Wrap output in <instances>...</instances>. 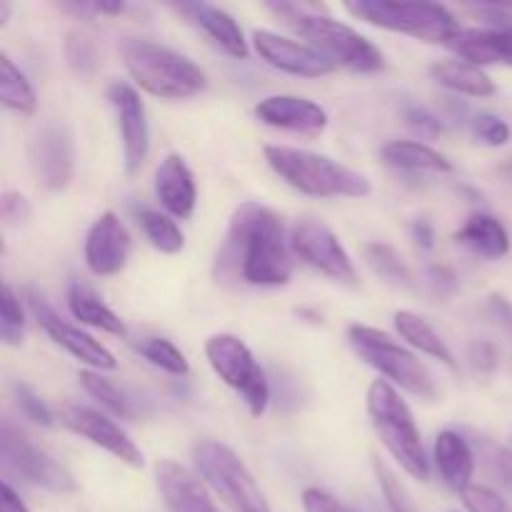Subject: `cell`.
Returning <instances> with one entry per match:
<instances>
[{
  "label": "cell",
  "mask_w": 512,
  "mask_h": 512,
  "mask_svg": "<svg viewBox=\"0 0 512 512\" xmlns=\"http://www.w3.org/2000/svg\"><path fill=\"white\" fill-rule=\"evenodd\" d=\"M303 508L305 512H355L348 505H343L340 500H335L333 495H328L320 488H308L303 493Z\"/></svg>",
  "instance_id": "44"
},
{
  "label": "cell",
  "mask_w": 512,
  "mask_h": 512,
  "mask_svg": "<svg viewBox=\"0 0 512 512\" xmlns=\"http://www.w3.org/2000/svg\"><path fill=\"white\" fill-rule=\"evenodd\" d=\"M193 460L205 483L235 512H273L243 460L218 440H203L193 448Z\"/></svg>",
  "instance_id": "8"
},
{
  "label": "cell",
  "mask_w": 512,
  "mask_h": 512,
  "mask_svg": "<svg viewBox=\"0 0 512 512\" xmlns=\"http://www.w3.org/2000/svg\"><path fill=\"white\" fill-rule=\"evenodd\" d=\"M128 5L125 3H70L65 10H75V13H93V15H123Z\"/></svg>",
  "instance_id": "46"
},
{
  "label": "cell",
  "mask_w": 512,
  "mask_h": 512,
  "mask_svg": "<svg viewBox=\"0 0 512 512\" xmlns=\"http://www.w3.org/2000/svg\"><path fill=\"white\" fill-rule=\"evenodd\" d=\"M345 10L358 20L408 35L423 43H445L458 35L460 25L445 5L435 3H393V0H355L345 3Z\"/></svg>",
  "instance_id": "7"
},
{
  "label": "cell",
  "mask_w": 512,
  "mask_h": 512,
  "mask_svg": "<svg viewBox=\"0 0 512 512\" xmlns=\"http://www.w3.org/2000/svg\"><path fill=\"white\" fill-rule=\"evenodd\" d=\"M30 203L25 200V195L15 193V190H5L3 195H0V215H3V223L8 225V228H18V225H23L25 220L30 218Z\"/></svg>",
  "instance_id": "42"
},
{
  "label": "cell",
  "mask_w": 512,
  "mask_h": 512,
  "mask_svg": "<svg viewBox=\"0 0 512 512\" xmlns=\"http://www.w3.org/2000/svg\"><path fill=\"white\" fill-rule=\"evenodd\" d=\"M133 215L135 223L140 225V230H143L145 238L155 250L165 255H178L185 248V235L173 218H168L160 210L145 208V205L133 208Z\"/></svg>",
  "instance_id": "29"
},
{
  "label": "cell",
  "mask_w": 512,
  "mask_h": 512,
  "mask_svg": "<svg viewBox=\"0 0 512 512\" xmlns=\"http://www.w3.org/2000/svg\"><path fill=\"white\" fill-rule=\"evenodd\" d=\"M0 100L5 108L20 115H33L38 108V98L28 75L10 60L8 53L0 55Z\"/></svg>",
  "instance_id": "30"
},
{
  "label": "cell",
  "mask_w": 512,
  "mask_h": 512,
  "mask_svg": "<svg viewBox=\"0 0 512 512\" xmlns=\"http://www.w3.org/2000/svg\"><path fill=\"white\" fill-rule=\"evenodd\" d=\"M290 250L295 258L328 275L345 288H358L360 278L353 258L348 255L338 235L318 218H300L290 230Z\"/></svg>",
  "instance_id": "11"
},
{
  "label": "cell",
  "mask_w": 512,
  "mask_h": 512,
  "mask_svg": "<svg viewBox=\"0 0 512 512\" xmlns=\"http://www.w3.org/2000/svg\"><path fill=\"white\" fill-rule=\"evenodd\" d=\"M393 320L400 338L408 340L415 350H420V353L428 355V358L438 360V363H443L445 368L450 370L455 368V358L453 353H450L448 343L440 338L438 330H435L423 315L413 313V310H398V313L393 315Z\"/></svg>",
  "instance_id": "28"
},
{
  "label": "cell",
  "mask_w": 512,
  "mask_h": 512,
  "mask_svg": "<svg viewBox=\"0 0 512 512\" xmlns=\"http://www.w3.org/2000/svg\"><path fill=\"white\" fill-rule=\"evenodd\" d=\"M410 233H413V240L425 250H433L435 248V230L428 220H415L410 225Z\"/></svg>",
  "instance_id": "48"
},
{
  "label": "cell",
  "mask_w": 512,
  "mask_h": 512,
  "mask_svg": "<svg viewBox=\"0 0 512 512\" xmlns=\"http://www.w3.org/2000/svg\"><path fill=\"white\" fill-rule=\"evenodd\" d=\"M365 260H368L370 270L378 278H383L388 285H395V288H413V273H410V268L405 265V260L400 258V253L393 245L370 243L365 248Z\"/></svg>",
  "instance_id": "31"
},
{
  "label": "cell",
  "mask_w": 512,
  "mask_h": 512,
  "mask_svg": "<svg viewBox=\"0 0 512 512\" xmlns=\"http://www.w3.org/2000/svg\"><path fill=\"white\" fill-rule=\"evenodd\" d=\"M205 358H208L215 375L243 398L253 418H260L268 410V378H265V370L260 368V363L243 340L230 333L213 335L205 343Z\"/></svg>",
  "instance_id": "9"
},
{
  "label": "cell",
  "mask_w": 512,
  "mask_h": 512,
  "mask_svg": "<svg viewBox=\"0 0 512 512\" xmlns=\"http://www.w3.org/2000/svg\"><path fill=\"white\" fill-rule=\"evenodd\" d=\"M470 358H473L475 368L493 370L498 365V350L490 343H475L473 350H470Z\"/></svg>",
  "instance_id": "47"
},
{
  "label": "cell",
  "mask_w": 512,
  "mask_h": 512,
  "mask_svg": "<svg viewBox=\"0 0 512 512\" xmlns=\"http://www.w3.org/2000/svg\"><path fill=\"white\" fill-rule=\"evenodd\" d=\"M435 465H438V473L443 478V483L448 485L455 493H468L473 488V475H475V450L470 448L468 440L463 438L455 430H443V433L435 438V450H433Z\"/></svg>",
  "instance_id": "23"
},
{
  "label": "cell",
  "mask_w": 512,
  "mask_h": 512,
  "mask_svg": "<svg viewBox=\"0 0 512 512\" xmlns=\"http://www.w3.org/2000/svg\"><path fill=\"white\" fill-rule=\"evenodd\" d=\"M68 310L75 320H80L83 325H90L95 330H103V333L115 335V338H128V328L120 320V315L113 313V308L105 305V300L90 288L83 280H73L68 285Z\"/></svg>",
  "instance_id": "24"
},
{
  "label": "cell",
  "mask_w": 512,
  "mask_h": 512,
  "mask_svg": "<svg viewBox=\"0 0 512 512\" xmlns=\"http://www.w3.org/2000/svg\"><path fill=\"white\" fill-rule=\"evenodd\" d=\"M290 240H285L283 220L268 205L248 200L235 208L228 238L218 265L238 275L243 283L260 288H280L293 275Z\"/></svg>",
  "instance_id": "1"
},
{
  "label": "cell",
  "mask_w": 512,
  "mask_h": 512,
  "mask_svg": "<svg viewBox=\"0 0 512 512\" xmlns=\"http://www.w3.org/2000/svg\"><path fill=\"white\" fill-rule=\"evenodd\" d=\"M13 398H15V405H18L20 413L25 415L28 420H33L35 425H43V428H53V413H50L48 405L43 403V398H40L38 393H35L30 385L25 383H13Z\"/></svg>",
  "instance_id": "39"
},
{
  "label": "cell",
  "mask_w": 512,
  "mask_h": 512,
  "mask_svg": "<svg viewBox=\"0 0 512 512\" xmlns=\"http://www.w3.org/2000/svg\"><path fill=\"white\" fill-rule=\"evenodd\" d=\"M470 130H473L475 140L483 145H488V148H503V145L510 143V125L505 123L500 115H493V113H480L475 115L473 120H470Z\"/></svg>",
  "instance_id": "38"
},
{
  "label": "cell",
  "mask_w": 512,
  "mask_h": 512,
  "mask_svg": "<svg viewBox=\"0 0 512 512\" xmlns=\"http://www.w3.org/2000/svg\"><path fill=\"white\" fill-rule=\"evenodd\" d=\"M373 468H375V478H378L380 490H383V498L388 503L390 512H418L415 508L413 498L408 495L405 485L400 483L398 475L388 468L380 458H373Z\"/></svg>",
  "instance_id": "37"
},
{
  "label": "cell",
  "mask_w": 512,
  "mask_h": 512,
  "mask_svg": "<svg viewBox=\"0 0 512 512\" xmlns=\"http://www.w3.org/2000/svg\"><path fill=\"white\" fill-rule=\"evenodd\" d=\"M475 458L483 465V473L512 495V450L495 445L493 440L475 438Z\"/></svg>",
  "instance_id": "33"
},
{
  "label": "cell",
  "mask_w": 512,
  "mask_h": 512,
  "mask_svg": "<svg viewBox=\"0 0 512 512\" xmlns=\"http://www.w3.org/2000/svg\"><path fill=\"white\" fill-rule=\"evenodd\" d=\"M30 168L48 193H63L75 175L73 130L60 120H50L30 143Z\"/></svg>",
  "instance_id": "12"
},
{
  "label": "cell",
  "mask_w": 512,
  "mask_h": 512,
  "mask_svg": "<svg viewBox=\"0 0 512 512\" xmlns=\"http://www.w3.org/2000/svg\"><path fill=\"white\" fill-rule=\"evenodd\" d=\"M380 155L390 168L403 170V173H453V163L443 153L418 140H390L383 145Z\"/></svg>",
  "instance_id": "26"
},
{
  "label": "cell",
  "mask_w": 512,
  "mask_h": 512,
  "mask_svg": "<svg viewBox=\"0 0 512 512\" xmlns=\"http://www.w3.org/2000/svg\"><path fill=\"white\" fill-rule=\"evenodd\" d=\"M8 15H10V5L3 3V5H0V25L8 23Z\"/></svg>",
  "instance_id": "50"
},
{
  "label": "cell",
  "mask_w": 512,
  "mask_h": 512,
  "mask_svg": "<svg viewBox=\"0 0 512 512\" xmlns=\"http://www.w3.org/2000/svg\"><path fill=\"white\" fill-rule=\"evenodd\" d=\"M0 512H30L28 508H25V503L20 500V495L15 493L13 485L5 480L3 483V508H0Z\"/></svg>",
  "instance_id": "49"
},
{
  "label": "cell",
  "mask_w": 512,
  "mask_h": 512,
  "mask_svg": "<svg viewBox=\"0 0 512 512\" xmlns=\"http://www.w3.org/2000/svg\"><path fill=\"white\" fill-rule=\"evenodd\" d=\"M348 340L350 348L358 353V358L365 360L370 368L378 370L390 383L408 390L415 398H438V385H435V378L428 370V365L418 355L410 353L408 348H403L398 340L390 338L388 333L370 328V325H350Z\"/></svg>",
  "instance_id": "6"
},
{
  "label": "cell",
  "mask_w": 512,
  "mask_h": 512,
  "mask_svg": "<svg viewBox=\"0 0 512 512\" xmlns=\"http://www.w3.org/2000/svg\"><path fill=\"white\" fill-rule=\"evenodd\" d=\"M405 120H408L410 128L418 130L420 135H440L445 130L443 120L435 118L430 110L418 108V105H410V108L405 110Z\"/></svg>",
  "instance_id": "43"
},
{
  "label": "cell",
  "mask_w": 512,
  "mask_h": 512,
  "mask_svg": "<svg viewBox=\"0 0 512 512\" xmlns=\"http://www.w3.org/2000/svg\"><path fill=\"white\" fill-rule=\"evenodd\" d=\"M108 100L118 120L120 143H123L125 173L135 175L150 153V128L145 105L138 90L128 83H113L108 88Z\"/></svg>",
  "instance_id": "15"
},
{
  "label": "cell",
  "mask_w": 512,
  "mask_h": 512,
  "mask_svg": "<svg viewBox=\"0 0 512 512\" xmlns=\"http://www.w3.org/2000/svg\"><path fill=\"white\" fill-rule=\"evenodd\" d=\"M255 115L270 128L288 130L305 138H318L328 128L325 108L300 95H268L255 105Z\"/></svg>",
  "instance_id": "18"
},
{
  "label": "cell",
  "mask_w": 512,
  "mask_h": 512,
  "mask_svg": "<svg viewBox=\"0 0 512 512\" xmlns=\"http://www.w3.org/2000/svg\"><path fill=\"white\" fill-rule=\"evenodd\" d=\"M155 483L170 512H220L205 485L175 460L163 458L155 463Z\"/></svg>",
  "instance_id": "19"
},
{
  "label": "cell",
  "mask_w": 512,
  "mask_h": 512,
  "mask_svg": "<svg viewBox=\"0 0 512 512\" xmlns=\"http://www.w3.org/2000/svg\"><path fill=\"white\" fill-rule=\"evenodd\" d=\"M488 315L505 330V335L512 338V303L503 295L493 293L488 298Z\"/></svg>",
  "instance_id": "45"
},
{
  "label": "cell",
  "mask_w": 512,
  "mask_h": 512,
  "mask_svg": "<svg viewBox=\"0 0 512 512\" xmlns=\"http://www.w3.org/2000/svg\"><path fill=\"white\" fill-rule=\"evenodd\" d=\"M63 50L65 63L78 78H93L98 73V48L83 33H68Z\"/></svg>",
  "instance_id": "36"
},
{
  "label": "cell",
  "mask_w": 512,
  "mask_h": 512,
  "mask_svg": "<svg viewBox=\"0 0 512 512\" xmlns=\"http://www.w3.org/2000/svg\"><path fill=\"white\" fill-rule=\"evenodd\" d=\"M0 458L8 470H13L25 483L38 485L55 495H68L75 490V480L65 465L43 448L33 443L20 428H15L10 420L0 425Z\"/></svg>",
  "instance_id": "10"
},
{
  "label": "cell",
  "mask_w": 512,
  "mask_h": 512,
  "mask_svg": "<svg viewBox=\"0 0 512 512\" xmlns=\"http://www.w3.org/2000/svg\"><path fill=\"white\" fill-rule=\"evenodd\" d=\"M60 423L68 430H73L75 435H80V438L90 440L93 445L103 448L105 453L118 458L120 463L130 465V468H143L145 458L140 453V448L108 415L98 413V410L88 408V405L65 403L60 405Z\"/></svg>",
  "instance_id": "13"
},
{
  "label": "cell",
  "mask_w": 512,
  "mask_h": 512,
  "mask_svg": "<svg viewBox=\"0 0 512 512\" xmlns=\"http://www.w3.org/2000/svg\"><path fill=\"white\" fill-rule=\"evenodd\" d=\"M455 240L473 250L475 255L488 260H500L510 253V233L495 215L473 213L460 230L455 233Z\"/></svg>",
  "instance_id": "25"
},
{
  "label": "cell",
  "mask_w": 512,
  "mask_h": 512,
  "mask_svg": "<svg viewBox=\"0 0 512 512\" xmlns=\"http://www.w3.org/2000/svg\"><path fill=\"white\" fill-rule=\"evenodd\" d=\"M368 418L378 438L400 463V468L410 478L428 483L430 480V460L425 455L423 438L415 425L413 413L408 403L400 398L398 390L388 380H375L368 388Z\"/></svg>",
  "instance_id": "5"
},
{
  "label": "cell",
  "mask_w": 512,
  "mask_h": 512,
  "mask_svg": "<svg viewBox=\"0 0 512 512\" xmlns=\"http://www.w3.org/2000/svg\"><path fill=\"white\" fill-rule=\"evenodd\" d=\"M0 338L10 348H18L25 338L23 305L8 283L3 285V300H0Z\"/></svg>",
  "instance_id": "35"
},
{
  "label": "cell",
  "mask_w": 512,
  "mask_h": 512,
  "mask_svg": "<svg viewBox=\"0 0 512 512\" xmlns=\"http://www.w3.org/2000/svg\"><path fill=\"white\" fill-rule=\"evenodd\" d=\"M430 78L453 93L470 98H490L495 95V83L483 68L465 60H438L430 65Z\"/></svg>",
  "instance_id": "27"
},
{
  "label": "cell",
  "mask_w": 512,
  "mask_h": 512,
  "mask_svg": "<svg viewBox=\"0 0 512 512\" xmlns=\"http://www.w3.org/2000/svg\"><path fill=\"white\" fill-rule=\"evenodd\" d=\"M78 380H80V385L85 388V393H88L90 398L98 400V403L103 405V408H108L110 413L118 415V418H125V420L135 418L133 403H130L128 395H125L123 390L113 383V380L103 378L98 370H80Z\"/></svg>",
  "instance_id": "32"
},
{
  "label": "cell",
  "mask_w": 512,
  "mask_h": 512,
  "mask_svg": "<svg viewBox=\"0 0 512 512\" xmlns=\"http://www.w3.org/2000/svg\"><path fill=\"white\" fill-rule=\"evenodd\" d=\"M253 48L260 55V60H265L270 68L280 70V73L298 75V78H323V75L335 73V68H338L310 45L285 38V35L273 33V30H255Z\"/></svg>",
  "instance_id": "16"
},
{
  "label": "cell",
  "mask_w": 512,
  "mask_h": 512,
  "mask_svg": "<svg viewBox=\"0 0 512 512\" xmlns=\"http://www.w3.org/2000/svg\"><path fill=\"white\" fill-rule=\"evenodd\" d=\"M270 10L283 15L285 23L300 38L308 40L310 48L323 53L330 63L343 65V68L355 70V73H378V70L385 68L383 53L350 25L298 3L270 5Z\"/></svg>",
  "instance_id": "4"
},
{
  "label": "cell",
  "mask_w": 512,
  "mask_h": 512,
  "mask_svg": "<svg viewBox=\"0 0 512 512\" xmlns=\"http://www.w3.org/2000/svg\"><path fill=\"white\" fill-rule=\"evenodd\" d=\"M138 353L150 365L165 370L168 375H175V378H185L190 373L188 358L168 338H143L138 343Z\"/></svg>",
  "instance_id": "34"
},
{
  "label": "cell",
  "mask_w": 512,
  "mask_h": 512,
  "mask_svg": "<svg viewBox=\"0 0 512 512\" xmlns=\"http://www.w3.org/2000/svg\"><path fill=\"white\" fill-rule=\"evenodd\" d=\"M265 160L290 188L313 198H368L373 183L358 170L310 150L265 145Z\"/></svg>",
  "instance_id": "3"
},
{
  "label": "cell",
  "mask_w": 512,
  "mask_h": 512,
  "mask_svg": "<svg viewBox=\"0 0 512 512\" xmlns=\"http://www.w3.org/2000/svg\"><path fill=\"white\" fill-rule=\"evenodd\" d=\"M425 283L435 298H453L460 288L458 273L450 265H430L425 270Z\"/></svg>",
  "instance_id": "41"
},
{
  "label": "cell",
  "mask_w": 512,
  "mask_h": 512,
  "mask_svg": "<svg viewBox=\"0 0 512 512\" xmlns=\"http://www.w3.org/2000/svg\"><path fill=\"white\" fill-rule=\"evenodd\" d=\"M125 70L140 90L160 100H188L203 93L208 78L188 55L143 38H125L120 43Z\"/></svg>",
  "instance_id": "2"
},
{
  "label": "cell",
  "mask_w": 512,
  "mask_h": 512,
  "mask_svg": "<svg viewBox=\"0 0 512 512\" xmlns=\"http://www.w3.org/2000/svg\"><path fill=\"white\" fill-rule=\"evenodd\" d=\"M180 15L190 20L193 25H198L215 45L225 50L233 58L245 60L248 58V40H245L243 30L235 23V18L230 13H225L218 5L208 3H180L173 5Z\"/></svg>",
  "instance_id": "22"
},
{
  "label": "cell",
  "mask_w": 512,
  "mask_h": 512,
  "mask_svg": "<svg viewBox=\"0 0 512 512\" xmlns=\"http://www.w3.org/2000/svg\"><path fill=\"white\" fill-rule=\"evenodd\" d=\"M28 300H30V310H33L35 320H38L40 328L48 333V338L53 340L55 345H60L63 350H68L75 360H80L83 365H88L90 370H98V373L118 368V360H115V355L110 353L103 343H98L93 335H88L85 330L75 328V325H70L68 320L60 318V315L55 313L48 303H45L43 295H38L35 290H30Z\"/></svg>",
  "instance_id": "14"
},
{
  "label": "cell",
  "mask_w": 512,
  "mask_h": 512,
  "mask_svg": "<svg viewBox=\"0 0 512 512\" xmlns=\"http://www.w3.org/2000/svg\"><path fill=\"white\" fill-rule=\"evenodd\" d=\"M155 195L173 218L188 220L195 213L198 188H195L193 170L188 168L183 155L168 153L160 160L155 170Z\"/></svg>",
  "instance_id": "21"
},
{
  "label": "cell",
  "mask_w": 512,
  "mask_h": 512,
  "mask_svg": "<svg viewBox=\"0 0 512 512\" xmlns=\"http://www.w3.org/2000/svg\"><path fill=\"white\" fill-rule=\"evenodd\" d=\"M85 265L98 278H110L125 268L130 255V235L115 213H103L85 235Z\"/></svg>",
  "instance_id": "17"
},
{
  "label": "cell",
  "mask_w": 512,
  "mask_h": 512,
  "mask_svg": "<svg viewBox=\"0 0 512 512\" xmlns=\"http://www.w3.org/2000/svg\"><path fill=\"white\" fill-rule=\"evenodd\" d=\"M463 503L470 512H512L508 500H503L495 490L485 488V485H473L468 493H463Z\"/></svg>",
  "instance_id": "40"
},
{
  "label": "cell",
  "mask_w": 512,
  "mask_h": 512,
  "mask_svg": "<svg viewBox=\"0 0 512 512\" xmlns=\"http://www.w3.org/2000/svg\"><path fill=\"white\" fill-rule=\"evenodd\" d=\"M460 60L483 65H512V23L488 25V28H460L448 43Z\"/></svg>",
  "instance_id": "20"
}]
</instances>
